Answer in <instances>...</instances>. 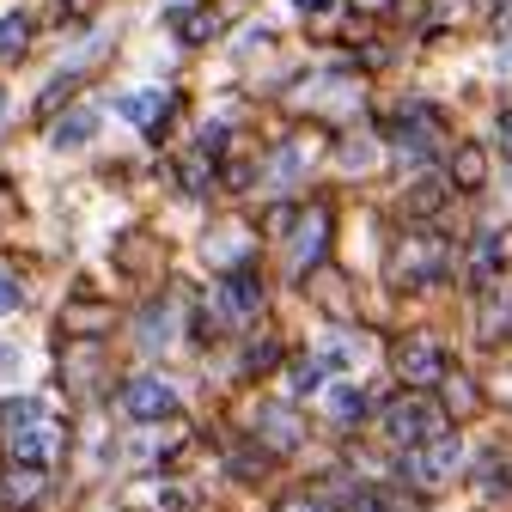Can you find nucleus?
<instances>
[{
	"label": "nucleus",
	"instance_id": "1",
	"mask_svg": "<svg viewBox=\"0 0 512 512\" xmlns=\"http://www.w3.org/2000/svg\"><path fill=\"white\" fill-rule=\"evenodd\" d=\"M458 458H464L458 433H433V439L409 445L403 476H409V482H421V488H439V482H452V476H458Z\"/></svg>",
	"mask_w": 512,
	"mask_h": 512
},
{
	"label": "nucleus",
	"instance_id": "2",
	"mask_svg": "<svg viewBox=\"0 0 512 512\" xmlns=\"http://www.w3.org/2000/svg\"><path fill=\"white\" fill-rule=\"evenodd\" d=\"M433 427H439V409L427 397H397L391 409H384V433H391L397 445H421Z\"/></svg>",
	"mask_w": 512,
	"mask_h": 512
},
{
	"label": "nucleus",
	"instance_id": "3",
	"mask_svg": "<svg viewBox=\"0 0 512 512\" xmlns=\"http://www.w3.org/2000/svg\"><path fill=\"white\" fill-rule=\"evenodd\" d=\"M439 269H445V244H439V238H427V232H409V238H403V250H397V281L421 287V281H433Z\"/></svg>",
	"mask_w": 512,
	"mask_h": 512
},
{
	"label": "nucleus",
	"instance_id": "4",
	"mask_svg": "<svg viewBox=\"0 0 512 512\" xmlns=\"http://www.w3.org/2000/svg\"><path fill=\"white\" fill-rule=\"evenodd\" d=\"M482 342H500L506 330H512V275H482Z\"/></svg>",
	"mask_w": 512,
	"mask_h": 512
},
{
	"label": "nucleus",
	"instance_id": "5",
	"mask_svg": "<svg viewBox=\"0 0 512 512\" xmlns=\"http://www.w3.org/2000/svg\"><path fill=\"white\" fill-rule=\"evenodd\" d=\"M220 311H226V324H250V317H263V281H256L250 269L226 275L220 281Z\"/></svg>",
	"mask_w": 512,
	"mask_h": 512
},
{
	"label": "nucleus",
	"instance_id": "6",
	"mask_svg": "<svg viewBox=\"0 0 512 512\" xmlns=\"http://www.w3.org/2000/svg\"><path fill=\"white\" fill-rule=\"evenodd\" d=\"M122 409L135 415V421H159V415L177 409V397H171L165 378H128V384H122Z\"/></svg>",
	"mask_w": 512,
	"mask_h": 512
},
{
	"label": "nucleus",
	"instance_id": "7",
	"mask_svg": "<svg viewBox=\"0 0 512 512\" xmlns=\"http://www.w3.org/2000/svg\"><path fill=\"white\" fill-rule=\"evenodd\" d=\"M13 452H19V464H49L55 452H61V427L49 421V415H37V421H25L19 433H13Z\"/></svg>",
	"mask_w": 512,
	"mask_h": 512
},
{
	"label": "nucleus",
	"instance_id": "8",
	"mask_svg": "<svg viewBox=\"0 0 512 512\" xmlns=\"http://www.w3.org/2000/svg\"><path fill=\"white\" fill-rule=\"evenodd\" d=\"M324 244H330V214H324V208H311V214L299 220V238H293V256H287L293 275H305L317 256H324Z\"/></svg>",
	"mask_w": 512,
	"mask_h": 512
},
{
	"label": "nucleus",
	"instance_id": "9",
	"mask_svg": "<svg viewBox=\"0 0 512 512\" xmlns=\"http://www.w3.org/2000/svg\"><path fill=\"white\" fill-rule=\"evenodd\" d=\"M397 366H403V378H409V384H433V378H445V354H439V342H427V336L403 342Z\"/></svg>",
	"mask_w": 512,
	"mask_h": 512
},
{
	"label": "nucleus",
	"instance_id": "10",
	"mask_svg": "<svg viewBox=\"0 0 512 512\" xmlns=\"http://www.w3.org/2000/svg\"><path fill=\"white\" fill-rule=\"evenodd\" d=\"M433 135H439V116H433V110H421V104L403 110V122H397V147H403V153H427Z\"/></svg>",
	"mask_w": 512,
	"mask_h": 512
},
{
	"label": "nucleus",
	"instance_id": "11",
	"mask_svg": "<svg viewBox=\"0 0 512 512\" xmlns=\"http://www.w3.org/2000/svg\"><path fill=\"white\" fill-rule=\"evenodd\" d=\"M37 494H43V470H37V464L7 470V482H0V500H7V506H25V500H37Z\"/></svg>",
	"mask_w": 512,
	"mask_h": 512
},
{
	"label": "nucleus",
	"instance_id": "12",
	"mask_svg": "<svg viewBox=\"0 0 512 512\" xmlns=\"http://www.w3.org/2000/svg\"><path fill=\"white\" fill-rule=\"evenodd\" d=\"M92 128H98V110L61 116V122H55V147H80V141H92Z\"/></svg>",
	"mask_w": 512,
	"mask_h": 512
},
{
	"label": "nucleus",
	"instance_id": "13",
	"mask_svg": "<svg viewBox=\"0 0 512 512\" xmlns=\"http://www.w3.org/2000/svg\"><path fill=\"white\" fill-rule=\"evenodd\" d=\"M159 110H171L165 92H128V98H122V116H128V122H153Z\"/></svg>",
	"mask_w": 512,
	"mask_h": 512
},
{
	"label": "nucleus",
	"instance_id": "14",
	"mask_svg": "<svg viewBox=\"0 0 512 512\" xmlns=\"http://www.w3.org/2000/svg\"><path fill=\"white\" fill-rule=\"evenodd\" d=\"M25 37H31V19H25V13H7V19H0V55H25Z\"/></svg>",
	"mask_w": 512,
	"mask_h": 512
},
{
	"label": "nucleus",
	"instance_id": "15",
	"mask_svg": "<svg viewBox=\"0 0 512 512\" xmlns=\"http://www.w3.org/2000/svg\"><path fill=\"white\" fill-rule=\"evenodd\" d=\"M452 177H458L464 189H476V183H482V147H458V165H452Z\"/></svg>",
	"mask_w": 512,
	"mask_h": 512
},
{
	"label": "nucleus",
	"instance_id": "16",
	"mask_svg": "<svg viewBox=\"0 0 512 512\" xmlns=\"http://www.w3.org/2000/svg\"><path fill=\"white\" fill-rule=\"evenodd\" d=\"M330 409H336V421H354V415L366 409V397L354 391V384H336V391H330Z\"/></svg>",
	"mask_w": 512,
	"mask_h": 512
},
{
	"label": "nucleus",
	"instance_id": "17",
	"mask_svg": "<svg viewBox=\"0 0 512 512\" xmlns=\"http://www.w3.org/2000/svg\"><path fill=\"white\" fill-rule=\"evenodd\" d=\"M317 384H324V360H305L293 372V391H317Z\"/></svg>",
	"mask_w": 512,
	"mask_h": 512
},
{
	"label": "nucleus",
	"instance_id": "18",
	"mask_svg": "<svg viewBox=\"0 0 512 512\" xmlns=\"http://www.w3.org/2000/svg\"><path fill=\"white\" fill-rule=\"evenodd\" d=\"M13 305H19V281H13V275H7V269H0V317H7V311H13Z\"/></svg>",
	"mask_w": 512,
	"mask_h": 512
},
{
	"label": "nucleus",
	"instance_id": "19",
	"mask_svg": "<svg viewBox=\"0 0 512 512\" xmlns=\"http://www.w3.org/2000/svg\"><path fill=\"white\" fill-rule=\"evenodd\" d=\"M281 512H330V506H324V500H287Z\"/></svg>",
	"mask_w": 512,
	"mask_h": 512
},
{
	"label": "nucleus",
	"instance_id": "20",
	"mask_svg": "<svg viewBox=\"0 0 512 512\" xmlns=\"http://www.w3.org/2000/svg\"><path fill=\"white\" fill-rule=\"evenodd\" d=\"M299 13H330V0H299Z\"/></svg>",
	"mask_w": 512,
	"mask_h": 512
},
{
	"label": "nucleus",
	"instance_id": "21",
	"mask_svg": "<svg viewBox=\"0 0 512 512\" xmlns=\"http://www.w3.org/2000/svg\"><path fill=\"white\" fill-rule=\"evenodd\" d=\"M354 7H366V13H384V7H391V0H354Z\"/></svg>",
	"mask_w": 512,
	"mask_h": 512
},
{
	"label": "nucleus",
	"instance_id": "22",
	"mask_svg": "<svg viewBox=\"0 0 512 512\" xmlns=\"http://www.w3.org/2000/svg\"><path fill=\"white\" fill-rule=\"evenodd\" d=\"M7 208H13V202H7V189H0V214H7Z\"/></svg>",
	"mask_w": 512,
	"mask_h": 512
},
{
	"label": "nucleus",
	"instance_id": "23",
	"mask_svg": "<svg viewBox=\"0 0 512 512\" xmlns=\"http://www.w3.org/2000/svg\"><path fill=\"white\" fill-rule=\"evenodd\" d=\"M7 360H13V354H7V348H0V372H7Z\"/></svg>",
	"mask_w": 512,
	"mask_h": 512
},
{
	"label": "nucleus",
	"instance_id": "24",
	"mask_svg": "<svg viewBox=\"0 0 512 512\" xmlns=\"http://www.w3.org/2000/svg\"><path fill=\"white\" fill-rule=\"evenodd\" d=\"M0 116H7V92H0Z\"/></svg>",
	"mask_w": 512,
	"mask_h": 512
},
{
	"label": "nucleus",
	"instance_id": "25",
	"mask_svg": "<svg viewBox=\"0 0 512 512\" xmlns=\"http://www.w3.org/2000/svg\"><path fill=\"white\" fill-rule=\"evenodd\" d=\"M506 147H512V122H506Z\"/></svg>",
	"mask_w": 512,
	"mask_h": 512
}]
</instances>
